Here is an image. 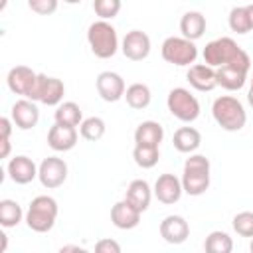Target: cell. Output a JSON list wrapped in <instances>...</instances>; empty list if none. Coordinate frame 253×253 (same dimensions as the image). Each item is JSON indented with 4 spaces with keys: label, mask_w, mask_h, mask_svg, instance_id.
I'll return each mask as SVG.
<instances>
[{
    "label": "cell",
    "mask_w": 253,
    "mask_h": 253,
    "mask_svg": "<svg viewBox=\"0 0 253 253\" xmlns=\"http://www.w3.org/2000/svg\"><path fill=\"white\" fill-rule=\"evenodd\" d=\"M0 237H2V251H6V247H8V235L6 233H0Z\"/></svg>",
    "instance_id": "39"
},
{
    "label": "cell",
    "mask_w": 253,
    "mask_h": 253,
    "mask_svg": "<svg viewBox=\"0 0 253 253\" xmlns=\"http://www.w3.org/2000/svg\"><path fill=\"white\" fill-rule=\"evenodd\" d=\"M160 237L170 245H180L190 235V225L182 215H166L160 221Z\"/></svg>",
    "instance_id": "14"
},
{
    "label": "cell",
    "mask_w": 253,
    "mask_h": 253,
    "mask_svg": "<svg viewBox=\"0 0 253 253\" xmlns=\"http://www.w3.org/2000/svg\"><path fill=\"white\" fill-rule=\"evenodd\" d=\"M247 14H249V22H251V30H253V4H247Z\"/></svg>",
    "instance_id": "38"
},
{
    "label": "cell",
    "mask_w": 253,
    "mask_h": 253,
    "mask_svg": "<svg viewBox=\"0 0 253 253\" xmlns=\"http://www.w3.org/2000/svg\"><path fill=\"white\" fill-rule=\"evenodd\" d=\"M211 115L215 123L227 132H237L247 123V113L243 109V103L233 95L217 97L211 105Z\"/></svg>",
    "instance_id": "2"
},
{
    "label": "cell",
    "mask_w": 253,
    "mask_h": 253,
    "mask_svg": "<svg viewBox=\"0 0 253 253\" xmlns=\"http://www.w3.org/2000/svg\"><path fill=\"white\" fill-rule=\"evenodd\" d=\"M215 79H217V85H221L223 89L239 91L247 81V71H241L235 67H219L215 69Z\"/></svg>",
    "instance_id": "24"
},
{
    "label": "cell",
    "mask_w": 253,
    "mask_h": 253,
    "mask_svg": "<svg viewBox=\"0 0 253 253\" xmlns=\"http://www.w3.org/2000/svg\"><path fill=\"white\" fill-rule=\"evenodd\" d=\"M57 253H89V251L83 249V247H79V245H71V243H69V245H63Z\"/></svg>",
    "instance_id": "37"
},
{
    "label": "cell",
    "mask_w": 253,
    "mask_h": 253,
    "mask_svg": "<svg viewBox=\"0 0 253 253\" xmlns=\"http://www.w3.org/2000/svg\"><path fill=\"white\" fill-rule=\"evenodd\" d=\"M28 8L34 10L36 14L47 16V14H51V12L57 10V0H30L28 2Z\"/></svg>",
    "instance_id": "35"
},
{
    "label": "cell",
    "mask_w": 253,
    "mask_h": 253,
    "mask_svg": "<svg viewBox=\"0 0 253 253\" xmlns=\"http://www.w3.org/2000/svg\"><path fill=\"white\" fill-rule=\"evenodd\" d=\"M247 103L253 107V87H249V93H247Z\"/></svg>",
    "instance_id": "40"
},
{
    "label": "cell",
    "mask_w": 253,
    "mask_h": 253,
    "mask_svg": "<svg viewBox=\"0 0 253 253\" xmlns=\"http://www.w3.org/2000/svg\"><path fill=\"white\" fill-rule=\"evenodd\" d=\"M95 87L99 97L107 103H117L119 99L125 97V91H126L125 79L115 71H101L95 79Z\"/></svg>",
    "instance_id": "11"
},
{
    "label": "cell",
    "mask_w": 253,
    "mask_h": 253,
    "mask_svg": "<svg viewBox=\"0 0 253 253\" xmlns=\"http://www.w3.org/2000/svg\"><path fill=\"white\" fill-rule=\"evenodd\" d=\"M121 49H123V53H125L126 59H130V61H142L150 53V38L142 30H130L123 38Z\"/></svg>",
    "instance_id": "12"
},
{
    "label": "cell",
    "mask_w": 253,
    "mask_h": 253,
    "mask_svg": "<svg viewBox=\"0 0 253 253\" xmlns=\"http://www.w3.org/2000/svg\"><path fill=\"white\" fill-rule=\"evenodd\" d=\"M22 217H26V215L16 200L6 198L0 202V225L2 227H16L22 221Z\"/></svg>",
    "instance_id": "28"
},
{
    "label": "cell",
    "mask_w": 253,
    "mask_h": 253,
    "mask_svg": "<svg viewBox=\"0 0 253 253\" xmlns=\"http://www.w3.org/2000/svg\"><path fill=\"white\" fill-rule=\"evenodd\" d=\"M168 111L182 123H194L200 117V101L184 87H174L166 99Z\"/></svg>",
    "instance_id": "7"
},
{
    "label": "cell",
    "mask_w": 253,
    "mask_h": 253,
    "mask_svg": "<svg viewBox=\"0 0 253 253\" xmlns=\"http://www.w3.org/2000/svg\"><path fill=\"white\" fill-rule=\"evenodd\" d=\"M38 178H40L42 186L47 188V190L59 188L67 180V164H65V160L59 158V156L43 158L42 164L38 166Z\"/></svg>",
    "instance_id": "9"
},
{
    "label": "cell",
    "mask_w": 253,
    "mask_h": 253,
    "mask_svg": "<svg viewBox=\"0 0 253 253\" xmlns=\"http://www.w3.org/2000/svg\"><path fill=\"white\" fill-rule=\"evenodd\" d=\"M8 176H10V180L12 182H16V184H30L34 178H38V166H36V162L30 158V156H24V154H20V156H14L10 162H8Z\"/></svg>",
    "instance_id": "16"
},
{
    "label": "cell",
    "mask_w": 253,
    "mask_h": 253,
    "mask_svg": "<svg viewBox=\"0 0 253 253\" xmlns=\"http://www.w3.org/2000/svg\"><path fill=\"white\" fill-rule=\"evenodd\" d=\"M125 200L128 204H132L140 213L146 211L148 206H150V200H152V190H150L148 182L146 180H140V178L138 180H132L128 184V188H126Z\"/></svg>",
    "instance_id": "22"
},
{
    "label": "cell",
    "mask_w": 253,
    "mask_h": 253,
    "mask_svg": "<svg viewBox=\"0 0 253 253\" xmlns=\"http://www.w3.org/2000/svg\"><path fill=\"white\" fill-rule=\"evenodd\" d=\"M251 87H253V79H251Z\"/></svg>",
    "instance_id": "42"
},
{
    "label": "cell",
    "mask_w": 253,
    "mask_h": 253,
    "mask_svg": "<svg viewBox=\"0 0 253 253\" xmlns=\"http://www.w3.org/2000/svg\"><path fill=\"white\" fill-rule=\"evenodd\" d=\"M160 53H162V59L172 65H178V67L190 65L192 67V63L198 57V47L194 42H190L182 36H170L162 42Z\"/></svg>",
    "instance_id": "6"
},
{
    "label": "cell",
    "mask_w": 253,
    "mask_h": 253,
    "mask_svg": "<svg viewBox=\"0 0 253 253\" xmlns=\"http://www.w3.org/2000/svg\"><path fill=\"white\" fill-rule=\"evenodd\" d=\"M231 225H233L237 235L253 239V211H239V213H235Z\"/></svg>",
    "instance_id": "32"
},
{
    "label": "cell",
    "mask_w": 253,
    "mask_h": 253,
    "mask_svg": "<svg viewBox=\"0 0 253 253\" xmlns=\"http://www.w3.org/2000/svg\"><path fill=\"white\" fill-rule=\"evenodd\" d=\"M47 144L55 152H67L75 148L77 144V128L73 126H63V125H53L47 130Z\"/></svg>",
    "instance_id": "17"
},
{
    "label": "cell",
    "mask_w": 253,
    "mask_h": 253,
    "mask_svg": "<svg viewBox=\"0 0 253 253\" xmlns=\"http://www.w3.org/2000/svg\"><path fill=\"white\" fill-rule=\"evenodd\" d=\"M111 221L119 229H134L140 223V211L126 200H121L111 208Z\"/></svg>",
    "instance_id": "18"
},
{
    "label": "cell",
    "mask_w": 253,
    "mask_h": 253,
    "mask_svg": "<svg viewBox=\"0 0 253 253\" xmlns=\"http://www.w3.org/2000/svg\"><path fill=\"white\" fill-rule=\"evenodd\" d=\"M152 194L156 196L158 202L170 206V204H176L182 194H184V188H182V180L174 174H160L154 182V190Z\"/></svg>",
    "instance_id": "13"
},
{
    "label": "cell",
    "mask_w": 253,
    "mask_h": 253,
    "mask_svg": "<svg viewBox=\"0 0 253 253\" xmlns=\"http://www.w3.org/2000/svg\"><path fill=\"white\" fill-rule=\"evenodd\" d=\"M53 119H55L57 125L73 126V128H75V126H81V123H83L81 109H79V105L73 103V101H65V103H61V105L55 109Z\"/></svg>",
    "instance_id": "26"
},
{
    "label": "cell",
    "mask_w": 253,
    "mask_h": 253,
    "mask_svg": "<svg viewBox=\"0 0 253 253\" xmlns=\"http://www.w3.org/2000/svg\"><path fill=\"white\" fill-rule=\"evenodd\" d=\"M93 10L101 20H111L119 14L121 10V0H95L93 2Z\"/></svg>",
    "instance_id": "33"
},
{
    "label": "cell",
    "mask_w": 253,
    "mask_h": 253,
    "mask_svg": "<svg viewBox=\"0 0 253 253\" xmlns=\"http://www.w3.org/2000/svg\"><path fill=\"white\" fill-rule=\"evenodd\" d=\"M180 32H182V38L190 40V42H196L204 36L206 32V16L198 10H190L186 12L182 18H180Z\"/></svg>",
    "instance_id": "23"
},
{
    "label": "cell",
    "mask_w": 253,
    "mask_h": 253,
    "mask_svg": "<svg viewBox=\"0 0 253 253\" xmlns=\"http://www.w3.org/2000/svg\"><path fill=\"white\" fill-rule=\"evenodd\" d=\"M10 117H12V123L20 128V130H30L38 125L40 121V111L36 107L34 101L30 99H20L12 105V111H10Z\"/></svg>",
    "instance_id": "15"
},
{
    "label": "cell",
    "mask_w": 253,
    "mask_h": 253,
    "mask_svg": "<svg viewBox=\"0 0 253 253\" xmlns=\"http://www.w3.org/2000/svg\"><path fill=\"white\" fill-rule=\"evenodd\" d=\"M172 144L182 154H194L202 144V134L194 126H180L172 136Z\"/></svg>",
    "instance_id": "21"
},
{
    "label": "cell",
    "mask_w": 253,
    "mask_h": 253,
    "mask_svg": "<svg viewBox=\"0 0 253 253\" xmlns=\"http://www.w3.org/2000/svg\"><path fill=\"white\" fill-rule=\"evenodd\" d=\"M164 138V128L156 121H142L134 130V142L138 146H160Z\"/></svg>",
    "instance_id": "20"
},
{
    "label": "cell",
    "mask_w": 253,
    "mask_h": 253,
    "mask_svg": "<svg viewBox=\"0 0 253 253\" xmlns=\"http://www.w3.org/2000/svg\"><path fill=\"white\" fill-rule=\"evenodd\" d=\"M202 55H204V63L213 67V69L235 67V69H241L247 73L251 69V59H249L247 51L241 45H237V42L231 38L211 40L210 43H206Z\"/></svg>",
    "instance_id": "1"
},
{
    "label": "cell",
    "mask_w": 253,
    "mask_h": 253,
    "mask_svg": "<svg viewBox=\"0 0 253 253\" xmlns=\"http://www.w3.org/2000/svg\"><path fill=\"white\" fill-rule=\"evenodd\" d=\"M59 208L51 196H36L26 211V223L36 233H45L55 225Z\"/></svg>",
    "instance_id": "4"
},
{
    "label": "cell",
    "mask_w": 253,
    "mask_h": 253,
    "mask_svg": "<svg viewBox=\"0 0 253 253\" xmlns=\"http://www.w3.org/2000/svg\"><path fill=\"white\" fill-rule=\"evenodd\" d=\"M87 42H89L91 51L99 59H109L119 49L117 30L105 20H97L87 28Z\"/></svg>",
    "instance_id": "5"
},
{
    "label": "cell",
    "mask_w": 253,
    "mask_h": 253,
    "mask_svg": "<svg viewBox=\"0 0 253 253\" xmlns=\"http://www.w3.org/2000/svg\"><path fill=\"white\" fill-rule=\"evenodd\" d=\"M125 99H126V105L134 111H142L150 105V99H152V93H150V87L146 83H132L126 87L125 91Z\"/></svg>",
    "instance_id": "25"
},
{
    "label": "cell",
    "mask_w": 253,
    "mask_h": 253,
    "mask_svg": "<svg viewBox=\"0 0 253 253\" xmlns=\"http://www.w3.org/2000/svg\"><path fill=\"white\" fill-rule=\"evenodd\" d=\"M36 81H38V73L28 67V65H16L8 71V77H6V83H8V89L16 95H22L24 99H30L32 97V91L36 87Z\"/></svg>",
    "instance_id": "10"
},
{
    "label": "cell",
    "mask_w": 253,
    "mask_h": 253,
    "mask_svg": "<svg viewBox=\"0 0 253 253\" xmlns=\"http://www.w3.org/2000/svg\"><path fill=\"white\" fill-rule=\"evenodd\" d=\"M227 24L231 28V32L235 34H247L251 32V22H249V14H247V6H233L227 18Z\"/></svg>",
    "instance_id": "31"
},
{
    "label": "cell",
    "mask_w": 253,
    "mask_h": 253,
    "mask_svg": "<svg viewBox=\"0 0 253 253\" xmlns=\"http://www.w3.org/2000/svg\"><path fill=\"white\" fill-rule=\"evenodd\" d=\"M10 134H12V121L8 117H2L0 119V144H2L0 158H8L10 154Z\"/></svg>",
    "instance_id": "34"
},
{
    "label": "cell",
    "mask_w": 253,
    "mask_h": 253,
    "mask_svg": "<svg viewBox=\"0 0 253 253\" xmlns=\"http://www.w3.org/2000/svg\"><path fill=\"white\" fill-rule=\"evenodd\" d=\"M63 95H65V85L61 79L38 73V81H36V87L32 91L30 101H34V103L38 101V103H43L47 107H55V105L59 107Z\"/></svg>",
    "instance_id": "8"
},
{
    "label": "cell",
    "mask_w": 253,
    "mask_h": 253,
    "mask_svg": "<svg viewBox=\"0 0 253 253\" xmlns=\"http://www.w3.org/2000/svg\"><path fill=\"white\" fill-rule=\"evenodd\" d=\"M93 253H123L119 241L111 239V237H103L95 243V251Z\"/></svg>",
    "instance_id": "36"
},
{
    "label": "cell",
    "mask_w": 253,
    "mask_h": 253,
    "mask_svg": "<svg viewBox=\"0 0 253 253\" xmlns=\"http://www.w3.org/2000/svg\"><path fill=\"white\" fill-rule=\"evenodd\" d=\"M210 160L204 154H190L184 162L182 188L188 196H202L210 188Z\"/></svg>",
    "instance_id": "3"
},
{
    "label": "cell",
    "mask_w": 253,
    "mask_h": 253,
    "mask_svg": "<svg viewBox=\"0 0 253 253\" xmlns=\"http://www.w3.org/2000/svg\"><path fill=\"white\" fill-rule=\"evenodd\" d=\"M132 158L136 162V166L148 170V168H154L158 164V158H160V150L156 146H138L134 144V150H132Z\"/></svg>",
    "instance_id": "30"
},
{
    "label": "cell",
    "mask_w": 253,
    "mask_h": 253,
    "mask_svg": "<svg viewBox=\"0 0 253 253\" xmlns=\"http://www.w3.org/2000/svg\"><path fill=\"white\" fill-rule=\"evenodd\" d=\"M105 130H107V125L101 117H89V119H83L81 126H79V134L89 140V142H97L105 136Z\"/></svg>",
    "instance_id": "29"
},
{
    "label": "cell",
    "mask_w": 253,
    "mask_h": 253,
    "mask_svg": "<svg viewBox=\"0 0 253 253\" xmlns=\"http://www.w3.org/2000/svg\"><path fill=\"white\" fill-rule=\"evenodd\" d=\"M186 79H188V83L196 91H211L217 85L215 69L210 67V65H206V63H194L186 71Z\"/></svg>",
    "instance_id": "19"
},
{
    "label": "cell",
    "mask_w": 253,
    "mask_h": 253,
    "mask_svg": "<svg viewBox=\"0 0 253 253\" xmlns=\"http://www.w3.org/2000/svg\"><path fill=\"white\" fill-rule=\"evenodd\" d=\"M249 251L253 253V239H251V243H249Z\"/></svg>",
    "instance_id": "41"
},
{
    "label": "cell",
    "mask_w": 253,
    "mask_h": 253,
    "mask_svg": "<svg viewBox=\"0 0 253 253\" xmlns=\"http://www.w3.org/2000/svg\"><path fill=\"white\" fill-rule=\"evenodd\" d=\"M204 251L206 253H231L233 251V239L225 231H211L206 241H204Z\"/></svg>",
    "instance_id": "27"
}]
</instances>
